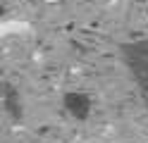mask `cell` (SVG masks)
Segmentation results:
<instances>
[{
	"instance_id": "6da1fadb",
	"label": "cell",
	"mask_w": 148,
	"mask_h": 143,
	"mask_svg": "<svg viewBox=\"0 0 148 143\" xmlns=\"http://www.w3.org/2000/svg\"><path fill=\"white\" fill-rule=\"evenodd\" d=\"M127 53H129V64H132L138 83L148 93V43H136L132 48H127Z\"/></svg>"
}]
</instances>
